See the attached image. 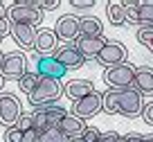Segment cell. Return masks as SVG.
<instances>
[{
  "instance_id": "9a60e30c",
  "label": "cell",
  "mask_w": 153,
  "mask_h": 142,
  "mask_svg": "<svg viewBox=\"0 0 153 142\" xmlns=\"http://www.w3.org/2000/svg\"><path fill=\"white\" fill-rule=\"evenodd\" d=\"M36 27H29V25H11V36L25 50H34V43H36Z\"/></svg>"
},
{
  "instance_id": "ab89813d",
  "label": "cell",
  "mask_w": 153,
  "mask_h": 142,
  "mask_svg": "<svg viewBox=\"0 0 153 142\" xmlns=\"http://www.w3.org/2000/svg\"><path fill=\"white\" fill-rule=\"evenodd\" d=\"M120 142H124V138H122V140H120Z\"/></svg>"
},
{
  "instance_id": "3957f363",
  "label": "cell",
  "mask_w": 153,
  "mask_h": 142,
  "mask_svg": "<svg viewBox=\"0 0 153 142\" xmlns=\"http://www.w3.org/2000/svg\"><path fill=\"white\" fill-rule=\"evenodd\" d=\"M135 75H137V68L135 66L122 63V66L108 68L104 72V81L113 90H126V88H135Z\"/></svg>"
},
{
  "instance_id": "f546056e",
  "label": "cell",
  "mask_w": 153,
  "mask_h": 142,
  "mask_svg": "<svg viewBox=\"0 0 153 142\" xmlns=\"http://www.w3.org/2000/svg\"><path fill=\"white\" fill-rule=\"evenodd\" d=\"M124 142H153V133L151 135H140V133H128V135H122Z\"/></svg>"
},
{
  "instance_id": "52a82bcc",
  "label": "cell",
  "mask_w": 153,
  "mask_h": 142,
  "mask_svg": "<svg viewBox=\"0 0 153 142\" xmlns=\"http://www.w3.org/2000/svg\"><path fill=\"white\" fill-rule=\"evenodd\" d=\"M27 72V59L23 52H9L5 54V61L0 66V75L5 81H20Z\"/></svg>"
},
{
  "instance_id": "277c9868",
  "label": "cell",
  "mask_w": 153,
  "mask_h": 142,
  "mask_svg": "<svg viewBox=\"0 0 153 142\" xmlns=\"http://www.w3.org/2000/svg\"><path fill=\"white\" fill-rule=\"evenodd\" d=\"M101 108H104V93L95 90V93L86 95L83 99H76L74 104H72V115H76V117H81L83 122H86V120L99 115Z\"/></svg>"
},
{
  "instance_id": "74e56055",
  "label": "cell",
  "mask_w": 153,
  "mask_h": 142,
  "mask_svg": "<svg viewBox=\"0 0 153 142\" xmlns=\"http://www.w3.org/2000/svg\"><path fill=\"white\" fill-rule=\"evenodd\" d=\"M2 61H5V52H0V66H2Z\"/></svg>"
},
{
  "instance_id": "484cf974",
  "label": "cell",
  "mask_w": 153,
  "mask_h": 142,
  "mask_svg": "<svg viewBox=\"0 0 153 142\" xmlns=\"http://www.w3.org/2000/svg\"><path fill=\"white\" fill-rule=\"evenodd\" d=\"M135 38H137L140 45H144L149 52L153 54V27H140L137 34H135Z\"/></svg>"
},
{
  "instance_id": "83f0119b",
  "label": "cell",
  "mask_w": 153,
  "mask_h": 142,
  "mask_svg": "<svg viewBox=\"0 0 153 142\" xmlns=\"http://www.w3.org/2000/svg\"><path fill=\"white\" fill-rule=\"evenodd\" d=\"M34 7L38 11H52L59 7V0H34Z\"/></svg>"
},
{
  "instance_id": "8d00e7d4",
  "label": "cell",
  "mask_w": 153,
  "mask_h": 142,
  "mask_svg": "<svg viewBox=\"0 0 153 142\" xmlns=\"http://www.w3.org/2000/svg\"><path fill=\"white\" fill-rule=\"evenodd\" d=\"M7 11H9V9H7V7L0 2V20H5V18H7Z\"/></svg>"
},
{
  "instance_id": "6da1fadb",
  "label": "cell",
  "mask_w": 153,
  "mask_h": 142,
  "mask_svg": "<svg viewBox=\"0 0 153 142\" xmlns=\"http://www.w3.org/2000/svg\"><path fill=\"white\" fill-rule=\"evenodd\" d=\"M63 95V86L59 79H43L41 77V84L36 86L32 95H29L27 99L34 108H43V106H52L56 104V99Z\"/></svg>"
},
{
  "instance_id": "f1b7e54d",
  "label": "cell",
  "mask_w": 153,
  "mask_h": 142,
  "mask_svg": "<svg viewBox=\"0 0 153 142\" xmlns=\"http://www.w3.org/2000/svg\"><path fill=\"white\" fill-rule=\"evenodd\" d=\"M5 142H23V131L16 126H9L5 131Z\"/></svg>"
},
{
  "instance_id": "5b68a950",
  "label": "cell",
  "mask_w": 153,
  "mask_h": 142,
  "mask_svg": "<svg viewBox=\"0 0 153 142\" xmlns=\"http://www.w3.org/2000/svg\"><path fill=\"white\" fill-rule=\"evenodd\" d=\"M126 59H128V47H126L124 43H120V41H108L95 61L108 70V68H115V66L126 63Z\"/></svg>"
},
{
  "instance_id": "e0dca14e",
  "label": "cell",
  "mask_w": 153,
  "mask_h": 142,
  "mask_svg": "<svg viewBox=\"0 0 153 142\" xmlns=\"http://www.w3.org/2000/svg\"><path fill=\"white\" fill-rule=\"evenodd\" d=\"M135 90L140 95H153V68L140 66L135 75Z\"/></svg>"
},
{
  "instance_id": "ba28073f",
  "label": "cell",
  "mask_w": 153,
  "mask_h": 142,
  "mask_svg": "<svg viewBox=\"0 0 153 142\" xmlns=\"http://www.w3.org/2000/svg\"><path fill=\"white\" fill-rule=\"evenodd\" d=\"M56 36L61 41H65V45L70 43H76V38L81 36V18L74 14H63L61 18L56 20V27H54Z\"/></svg>"
},
{
  "instance_id": "7402d4cb",
  "label": "cell",
  "mask_w": 153,
  "mask_h": 142,
  "mask_svg": "<svg viewBox=\"0 0 153 142\" xmlns=\"http://www.w3.org/2000/svg\"><path fill=\"white\" fill-rule=\"evenodd\" d=\"M43 111H45V115H48V124H50V129H52V126H59V124L63 122V117L68 115V111H65V108H61V106H56V104H52V106H43Z\"/></svg>"
},
{
  "instance_id": "7c38bea8",
  "label": "cell",
  "mask_w": 153,
  "mask_h": 142,
  "mask_svg": "<svg viewBox=\"0 0 153 142\" xmlns=\"http://www.w3.org/2000/svg\"><path fill=\"white\" fill-rule=\"evenodd\" d=\"M54 59H56L59 63H63L68 70H76V68H81L83 61H86L83 54L76 50L74 43H70V45H61L56 52H54Z\"/></svg>"
},
{
  "instance_id": "d6a6232c",
  "label": "cell",
  "mask_w": 153,
  "mask_h": 142,
  "mask_svg": "<svg viewBox=\"0 0 153 142\" xmlns=\"http://www.w3.org/2000/svg\"><path fill=\"white\" fill-rule=\"evenodd\" d=\"M122 140V135L117 131H106V133H101V138L97 142H120Z\"/></svg>"
},
{
  "instance_id": "f35d334b",
  "label": "cell",
  "mask_w": 153,
  "mask_h": 142,
  "mask_svg": "<svg viewBox=\"0 0 153 142\" xmlns=\"http://www.w3.org/2000/svg\"><path fill=\"white\" fill-rule=\"evenodd\" d=\"M2 84H5V79H2V75H0V90H2Z\"/></svg>"
},
{
  "instance_id": "5bb4252c",
  "label": "cell",
  "mask_w": 153,
  "mask_h": 142,
  "mask_svg": "<svg viewBox=\"0 0 153 142\" xmlns=\"http://www.w3.org/2000/svg\"><path fill=\"white\" fill-rule=\"evenodd\" d=\"M63 93L70 97V99H83L86 95L95 93V84H92L90 79H72L68 81L65 86H63Z\"/></svg>"
},
{
  "instance_id": "4316f807",
  "label": "cell",
  "mask_w": 153,
  "mask_h": 142,
  "mask_svg": "<svg viewBox=\"0 0 153 142\" xmlns=\"http://www.w3.org/2000/svg\"><path fill=\"white\" fill-rule=\"evenodd\" d=\"M16 129H20V131H32V129H34V115L32 113H23V115H20V120H18V122H16Z\"/></svg>"
},
{
  "instance_id": "44dd1931",
  "label": "cell",
  "mask_w": 153,
  "mask_h": 142,
  "mask_svg": "<svg viewBox=\"0 0 153 142\" xmlns=\"http://www.w3.org/2000/svg\"><path fill=\"white\" fill-rule=\"evenodd\" d=\"M104 111L110 115H120V90L110 88L108 93H104Z\"/></svg>"
},
{
  "instance_id": "4fadbf2b",
  "label": "cell",
  "mask_w": 153,
  "mask_h": 142,
  "mask_svg": "<svg viewBox=\"0 0 153 142\" xmlns=\"http://www.w3.org/2000/svg\"><path fill=\"white\" fill-rule=\"evenodd\" d=\"M106 38L104 36H79L76 38V50H79V52L83 54V59H97L99 57V52L101 50H104V45H106Z\"/></svg>"
},
{
  "instance_id": "603a6c76",
  "label": "cell",
  "mask_w": 153,
  "mask_h": 142,
  "mask_svg": "<svg viewBox=\"0 0 153 142\" xmlns=\"http://www.w3.org/2000/svg\"><path fill=\"white\" fill-rule=\"evenodd\" d=\"M38 142H70V140L59 126H52V129H45V131L38 133Z\"/></svg>"
},
{
  "instance_id": "2e32d148",
  "label": "cell",
  "mask_w": 153,
  "mask_h": 142,
  "mask_svg": "<svg viewBox=\"0 0 153 142\" xmlns=\"http://www.w3.org/2000/svg\"><path fill=\"white\" fill-rule=\"evenodd\" d=\"M59 129L68 135V140H72V138H81L83 133H86L88 126H86V122H83L81 117H76V115L68 113L65 117H63V122L59 124Z\"/></svg>"
},
{
  "instance_id": "4dcf8cb0",
  "label": "cell",
  "mask_w": 153,
  "mask_h": 142,
  "mask_svg": "<svg viewBox=\"0 0 153 142\" xmlns=\"http://www.w3.org/2000/svg\"><path fill=\"white\" fill-rule=\"evenodd\" d=\"M99 138H101V131L95 129V126H88L86 133H83V140H86V142H97Z\"/></svg>"
},
{
  "instance_id": "8fae6325",
  "label": "cell",
  "mask_w": 153,
  "mask_h": 142,
  "mask_svg": "<svg viewBox=\"0 0 153 142\" xmlns=\"http://www.w3.org/2000/svg\"><path fill=\"white\" fill-rule=\"evenodd\" d=\"M34 50H36L41 57H54V52L59 50V36H56V32H54V29H38Z\"/></svg>"
},
{
  "instance_id": "1f68e13d",
  "label": "cell",
  "mask_w": 153,
  "mask_h": 142,
  "mask_svg": "<svg viewBox=\"0 0 153 142\" xmlns=\"http://www.w3.org/2000/svg\"><path fill=\"white\" fill-rule=\"evenodd\" d=\"M142 120L149 124V126H153V102L144 104V108H142Z\"/></svg>"
},
{
  "instance_id": "cb8c5ba5",
  "label": "cell",
  "mask_w": 153,
  "mask_h": 142,
  "mask_svg": "<svg viewBox=\"0 0 153 142\" xmlns=\"http://www.w3.org/2000/svg\"><path fill=\"white\" fill-rule=\"evenodd\" d=\"M122 7L126 9V23L140 27V11H137L140 2H135V0H122Z\"/></svg>"
},
{
  "instance_id": "7a4b0ae2",
  "label": "cell",
  "mask_w": 153,
  "mask_h": 142,
  "mask_svg": "<svg viewBox=\"0 0 153 142\" xmlns=\"http://www.w3.org/2000/svg\"><path fill=\"white\" fill-rule=\"evenodd\" d=\"M7 18L11 25H29V27H38L43 20V11H38L34 7V0H20L14 2L7 11Z\"/></svg>"
},
{
  "instance_id": "e575fe53",
  "label": "cell",
  "mask_w": 153,
  "mask_h": 142,
  "mask_svg": "<svg viewBox=\"0 0 153 142\" xmlns=\"http://www.w3.org/2000/svg\"><path fill=\"white\" fill-rule=\"evenodd\" d=\"M7 34H11V23H9V18H5V20H0V36L5 38Z\"/></svg>"
},
{
  "instance_id": "8992f818",
  "label": "cell",
  "mask_w": 153,
  "mask_h": 142,
  "mask_svg": "<svg viewBox=\"0 0 153 142\" xmlns=\"http://www.w3.org/2000/svg\"><path fill=\"white\" fill-rule=\"evenodd\" d=\"M23 115L20 99L14 93H0V124L2 126H16V122Z\"/></svg>"
},
{
  "instance_id": "d6986e66",
  "label": "cell",
  "mask_w": 153,
  "mask_h": 142,
  "mask_svg": "<svg viewBox=\"0 0 153 142\" xmlns=\"http://www.w3.org/2000/svg\"><path fill=\"white\" fill-rule=\"evenodd\" d=\"M106 14H108V20L120 27V25H126V9L122 7V2H108L106 7Z\"/></svg>"
},
{
  "instance_id": "d590c367",
  "label": "cell",
  "mask_w": 153,
  "mask_h": 142,
  "mask_svg": "<svg viewBox=\"0 0 153 142\" xmlns=\"http://www.w3.org/2000/svg\"><path fill=\"white\" fill-rule=\"evenodd\" d=\"M23 142H38V131H36V129L25 131V133H23Z\"/></svg>"
},
{
  "instance_id": "9c48e42d",
  "label": "cell",
  "mask_w": 153,
  "mask_h": 142,
  "mask_svg": "<svg viewBox=\"0 0 153 142\" xmlns=\"http://www.w3.org/2000/svg\"><path fill=\"white\" fill-rule=\"evenodd\" d=\"M142 108H144L142 95L135 88L120 90V115H124V117H140Z\"/></svg>"
},
{
  "instance_id": "ffe728a7",
  "label": "cell",
  "mask_w": 153,
  "mask_h": 142,
  "mask_svg": "<svg viewBox=\"0 0 153 142\" xmlns=\"http://www.w3.org/2000/svg\"><path fill=\"white\" fill-rule=\"evenodd\" d=\"M38 84H41V75H38V72H25L23 79L18 81V88L29 97V95L36 90V86H38Z\"/></svg>"
},
{
  "instance_id": "30bf717a",
  "label": "cell",
  "mask_w": 153,
  "mask_h": 142,
  "mask_svg": "<svg viewBox=\"0 0 153 142\" xmlns=\"http://www.w3.org/2000/svg\"><path fill=\"white\" fill-rule=\"evenodd\" d=\"M36 72L43 79H59L61 81L68 75V68L63 63H59L54 57H38L36 59Z\"/></svg>"
},
{
  "instance_id": "d4e9b609",
  "label": "cell",
  "mask_w": 153,
  "mask_h": 142,
  "mask_svg": "<svg viewBox=\"0 0 153 142\" xmlns=\"http://www.w3.org/2000/svg\"><path fill=\"white\" fill-rule=\"evenodd\" d=\"M140 25L153 27V2H140Z\"/></svg>"
},
{
  "instance_id": "836d02e7",
  "label": "cell",
  "mask_w": 153,
  "mask_h": 142,
  "mask_svg": "<svg viewBox=\"0 0 153 142\" xmlns=\"http://www.w3.org/2000/svg\"><path fill=\"white\" fill-rule=\"evenodd\" d=\"M72 7H76V9H90V7H95V0H72Z\"/></svg>"
},
{
  "instance_id": "60d3db41",
  "label": "cell",
  "mask_w": 153,
  "mask_h": 142,
  "mask_svg": "<svg viewBox=\"0 0 153 142\" xmlns=\"http://www.w3.org/2000/svg\"><path fill=\"white\" fill-rule=\"evenodd\" d=\"M0 41H2V36H0Z\"/></svg>"
},
{
  "instance_id": "ac0fdd59",
  "label": "cell",
  "mask_w": 153,
  "mask_h": 142,
  "mask_svg": "<svg viewBox=\"0 0 153 142\" xmlns=\"http://www.w3.org/2000/svg\"><path fill=\"white\" fill-rule=\"evenodd\" d=\"M104 25L97 16H83L81 18V36H101Z\"/></svg>"
}]
</instances>
